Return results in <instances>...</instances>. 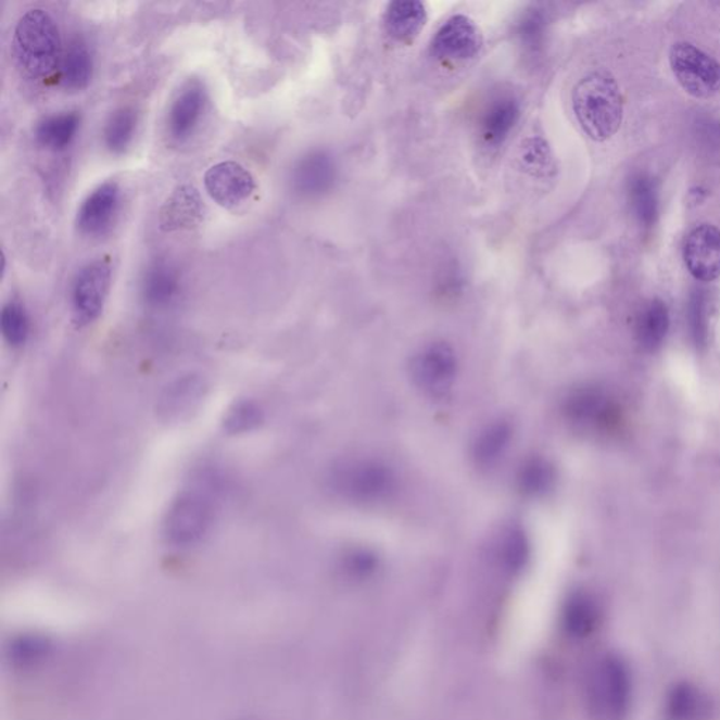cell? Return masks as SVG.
Here are the masks:
<instances>
[{"label":"cell","instance_id":"cell-6","mask_svg":"<svg viewBox=\"0 0 720 720\" xmlns=\"http://www.w3.org/2000/svg\"><path fill=\"white\" fill-rule=\"evenodd\" d=\"M213 521V507L200 493H184L166 513L164 533L175 546H190L202 541Z\"/></svg>","mask_w":720,"mask_h":720},{"label":"cell","instance_id":"cell-10","mask_svg":"<svg viewBox=\"0 0 720 720\" xmlns=\"http://www.w3.org/2000/svg\"><path fill=\"white\" fill-rule=\"evenodd\" d=\"M204 188L210 198L227 210L242 206L254 195L256 182L250 170L238 162L226 161L213 165L204 175Z\"/></svg>","mask_w":720,"mask_h":720},{"label":"cell","instance_id":"cell-32","mask_svg":"<svg viewBox=\"0 0 720 720\" xmlns=\"http://www.w3.org/2000/svg\"><path fill=\"white\" fill-rule=\"evenodd\" d=\"M670 710L674 719H694L700 710L698 693L693 689H680L674 691V695L671 696Z\"/></svg>","mask_w":720,"mask_h":720},{"label":"cell","instance_id":"cell-13","mask_svg":"<svg viewBox=\"0 0 720 720\" xmlns=\"http://www.w3.org/2000/svg\"><path fill=\"white\" fill-rule=\"evenodd\" d=\"M121 207V186L113 180L99 185L80 204L76 214V228L85 237L106 236L116 223Z\"/></svg>","mask_w":720,"mask_h":720},{"label":"cell","instance_id":"cell-7","mask_svg":"<svg viewBox=\"0 0 720 720\" xmlns=\"http://www.w3.org/2000/svg\"><path fill=\"white\" fill-rule=\"evenodd\" d=\"M483 42V33L477 23L465 14H456L438 28L431 41V52L442 64H465L480 54Z\"/></svg>","mask_w":720,"mask_h":720},{"label":"cell","instance_id":"cell-35","mask_svg":"<svg viewBox=\"0 0 720 720\" xmlns=\"http://www.w3.org/2000/svg\"><path fill=\"white\" fill-rule=\"evenodd\" d=\"M705 299L707 298H705L703 292H696L691 298L690 303V324L691 328H693L695 341L698 343L707 340V300Z\"/></svg>","mask_w":720,"mask_h":720},{"label":"cell","instance_id":"cell-17","mask_svg":"<svg viewBox=\"0 0 720 720\" xmlns=\"http://www.w3.org/2000/svg\"><path fill=\"white\" fill-rule=\"evenodd\" d=\"M202 195L193 185H180L168 195L160 210L159 223L162 231L193 230L203 222Z\"/></svg>","mask_w":720,"mask_h":720},{"label":"cell","instance_id":"cell-22","mask_svg":"<svg viewBox=\"0 0 720 720\" xmlns=\"http://www.w3.org/2000/svg\"><path fill=\"white\" fill-rule=\"evenodd\" d=\"M93 76V56L83 38H75L61 64L62 85L70 90L88 88Z\"/></svg>","mask_w":720,"mask_h":720},{"label":"cell","instance_id":"cell-25","mask_svg":"<svg viewBox=\"0 0 720 720\" xmlns=\"http://www.w3.org/2000/svg\"><path fill=\"white\" fill-rule=\"evenodd\" d=\"M599 609L593 597L586 594H576L566 604L563 622L567 632L577 637L590 635L597 627Z\"/></svg>","mask_w":720,"mask_h":720},{"label":"cell","instance_id":"cell-2","mask_svg":"<svg viewBox=\"0 0 720 720\" xmlns=\"http://www.w3.org/2000/svg\"><path fill=\"white\" fill-rule=\"evenodd\" d=\"M13 54L23 73L46 78L61 61L59 25L49 12L33 9L18 18L13 35Z\"/></svg>","mask_w":720,"mask_h":720},{"label":"cell","instance_id":"cell-8","mask_svg":"<svg viewBox=\"0 0 720 720\" xmlns=\"http://www.w3.org/2000/svg\"><path fill=\"white\" fill-rule=\"evenodd\" d=\"M565 414L574 426L597 432H612L622 421V412L612 395L598 388L573 391L566 399Z\"/></svg>","mask_w":720,"mask_h":720},{"label":"cell","instance_id":"cell-20","mask_svg":"<svg viewBox=\"0 0 720 720\" xmlns=\"http://www.w3.org/2000/svg\"><path fill=\"white\" fill-rule=\"evenodd\" d=\"M180 293L178 270L168 262L155 261L148 266L141 280V294L152 308H165L175 302Z\"/></svg>","mask_w":720,"mask_h":720},{"label":"cell","instance_id":"cell-12","mask_svg":"<svg viewBox=\"0 0 720 720\" xmlns=\"http://www.w3.org/2000/svg\"><path fill=\"white\" fill-rule=\"evenodd\" d=\"M207 393V383L203 376L185 374L178 376L162 389L156 414L161 421L179 424L198 412Z\"/></svg>","mask_w":720,"mask_h":720},{"label":"cell","instance_id":"cell-11","mask_svg":"<svg viewBox=\"0 0 720 720\" xmlns=\"http://www.w3.org/2000/svg\"><path fill=\"white\" fill-rule=\"evenodd\" d=\"M416 383L432 395H443L451 390L457 375V357L445 342L431 343L419 351L412 364Z\"/></svg>","mask_w":720,"mask_h":720},{"label":"cell","instance_id":"cell-9","mask_svg":"<svg viewBox=\"0 0 720 720\" xmlns=\"http://www.w3.org/2000/svg\"><path fill=\"white\" fill-rule=\"evenodd\" d=\"M112 266L108 260L86 264L76 274L73 285V312L75 321L88 326L100 317L111 290Z\"/></svg>","mask_w":720,"mask_h":720},{"label":"cell","instance_id":"cell-3","mask_svg":"<svg viewBox=\"0 0 720 720\" xmlns=\"http://www.w3.org/2000/svg\"><path fill=\"white\" fill-rule=\"evenodd\" d=\"M631 677L617 656L595 662L586 680V704L595 720H623L631 705Z\"/></svg>","mask_w":720,"mask_h":720},{"label":"cell","instance_id":"cell-21","mask_svg":"<svg viewBox=\"0 0 720 720\" xmlns=\"http://www.w3.org/2000/svg\"><path fill=\"white\" fill-rule=\"evenodd\" d=\"M80 127V114L65 112L42 118L36 127L38 144L52 152L65 151L73 144Z\"/></svg>","mask_w":720,"mask_h":720},{"label":"cell","instance_id":"cell-24","mask_svg":"<svg viewBox=\"0 0 720 720\" xmlns=\"http://www.w3.org/2000/svg\"><path fill=\"white\" fill-rule=\"evenodd\" d=\"M629 200L637 222L652 227L659 217V189L656 180L646 174L633 176L629 185Z\"/></svg>","mask_w":720,"mask_h":720},{"label":"cell","instance_id":"cell-30","mask_svg":"<svg viewBox=\"0 0 720 720\" xmlns=\"http://www.w3.org/2000/svg\"><path fill=\"white\" fill-rule=\"evenodd\" d=\"M555 479L553 469L547 462L542 459H533L528 462L526 467L519 476V483L527 493L538 494L551 488Z\"/></svg>","mask_w":720,"mask_h":720},{"label":"cell","instance_id":"cell-15","mask_svg":"<svg viewBox=\"0 0 720 720\" xmlns=\"http://www.w3.org/2000/svg\"><path fill=\"white\" fill-rule=\"evenodd\" d=\"M207 93L198 80L186 84L170 104L166 131L175 142L188 141L198 130L206 111Z\"/></svg>","mask_w":720,"mask_h":720},{"label":"cell","instance_id":"cell-5","mask_svg":"<svg viewBox=\"0 0 720 720\" xmlns=\"http://www.w3.org/2000/svg\"><path fill=\"white\" fill-rule=\"evenodd\" d=\"M670 65L681 88L691 97L709 99L720 92V64L698 47L677 42L670 51Z\"/></svg>","mask_w":720,"mask_h":720},{"label":"cell","instance_id":"cell-16","mask_svg":"<svg viewBox=\"0 0 720 720\" xmlns=\"http://www.w3.org/2000/svg\"><path fill=\"white\" fill-rule=\"evenodd\" d=\"M337 179V166L326 151H312L295 162L290 185L302 198H319L330 192Z\"/></svg>","mask_w":720,"mask_h":720},{"label":"cell","instance_id":"cell-4","mask_svg":"<svg viewBox=\"0 0 720 720\" xmlns=\"http://www.w3.org/2000/svg\"><path fill=\"white\" fill-rule=\"evenodd\" d=\"M328 481L338 495L356 503H376L395 490L393 470L374 459L342 460L333 465Z\"/></svg>","mask_w":720,"mask_h":720},{"label":"cell","instance_id":"cell-28","mask_svg":"<svg viewBox=\"0 0 720 720\" xmlns=\"http://www.w3.org/2000/svg\"><path fill=\"white\" fill-rule=\"evenodd\" d=\"M0 330L9 345L14 348L25 345L30 333V318L21 303L9 302L3 305Z\"/></svg>","mask_w":720,"mask_h":720},{"label":"cell","instance_id":"cell-26","mask_svg":"<svg viewBox=\"0 0 720 720\" xmlns=\"http://www.w3.org/2000/svg\"><path fill=\"white\" fill-rule=\"evenodd\" d=\"M138 114L135 108L123 106L109 117L104 126V146L112 154H123L135 140Z\"/></svg>","mask_w":720,"mask_h":720},{"label":"cell","instance_id":"cell-29","mask_svg":"<svg viewBox=\"0 0 720 720\" xmlns=\"http://www.w3.org/2000/svg\"><path fill=\"white\" fill-rule=\"evenodd\" d=\"M264 422V412L251 400H241L232 405L224 418V429L230 435H241L254 431Z\"/></svg>","mask_w":720,"mask_h":720},{"label":"cell","instance_id":"cell-14","mask_svg":"<svg viewBox=\"0 0 720 720\" xmlns=\"http://www.w3.org/2000/svg\"><path fill=\"white\" fill-rule=\"evenodd\" d=\"M686 269L699 281L720 278V230L710 224H700L686 237L684 244Z\"/></svg>","mask_w":720,"mask_h":720},{"label":"cell","instance_id":"cell-18","mask_svg":"<svg viewBox=\"0 0 720 720\" xmlns=\"http://www.w3.org/2000/svg\"><path fill=\"white\" fill-rule=\"evenodd\" d=\"M521 117V104L511 94L497 97L485 106L479 121L481 142L489 148L503 146Z\"/></svg>","mask_w":720,"mask_h":720},{"label":"cell","instance_id":"cell-1","mask_svg":"<svg viewBox=\"0 0 720 720\" xmlns=\"http://www.w3.org/2000/svg\"><path fill=\"white\" fill-rule=\"evenodd\" d=\"M573 111L591 140L604 142L617 135L623 121V98L617 79L603 70L586 74L573 90Z\"/></svg>","mask_w":720,"mask_h":720},{"label":"cell","instance_id":"cell-33","mask_svg":"<svg viewBox=\"0 0 720 720\" xmlns=\"http://www.w3.org/2000/svg\"><path fill=\"white\" fill-rule=\"evenodd\" d=\"M503 557L511 569H519L528 557L527 538L521 531L507 533L503 542Z\"/></svg>","mask_w":720,"mask_h":720},{"label":"cell","instance_id":"cell-34","mask_svg":"<svg viewBox=\"0 0 720 720\" xmlns=\"http://www.w3.org/2000/svg\"><path fill=\"white\" fill-rule=\"evenodd\" d=\"M522 160L529 168L545 172L552 165L550 147L541 138H531L526 147L522 146Z\"/></svg>","mask_w":720,"mask_h":720},{"label":"cell","instance_id":"cell-27","mask_svg":"<svg viewBox=\"0 0 720 720\" xmlns=\"http://www.w3.org/2000/svg\"><path fill=\"white\" fill-rule=\"evenodd\" d=\"M511 433V427L507 422H495L485 429L475 446L476 460L484 466L494 464L507 450Z\"/></svg>","mask_w":720,"mask_h":720},{"label":"cell","instance_id":"cell-31","mask_svg":"<svg viewBox=\"0 0 720 720\" xmlns=\"http://www.w3.org/2000/svg\"><path fill=\"white\" fill-rule=\"evenodd\" d=\"M546 18L541 11L532 9L523 14L518 25V36L522 45L529 50H536L541 47L543 37H545Z\"/></svg>","mask_w":720,"mask_h":720},{"label":"cell","instance_id":"cell-19","mask_svg":"<svg viewBox=\"0 0 720 720\" xmlns=\"http://www.w3.org/2000/svg\"><path fill=\"white\" fill-rule=\"evenodd\" d=\"M428 21L426 4L418 0H395L386 8L383 30L399 45H412Z\"/></svg>","mask_w":720,"mask_h":720},{"label":"cell","instance_id":"cell-23","mask_svg":"<svg viewBox=\"0 0 720 720\" xmlns=\"http://www.w3.org/2000/svg\"><path fill=\"white\" fill-rule=\"evenodd\" d=\"M670 328L669 308L660 299H653L642 308L637 318L639 342L648 351H655L666 340Z\"/></svg>","mask_w":720,"mask_h":720}]
</instances>
